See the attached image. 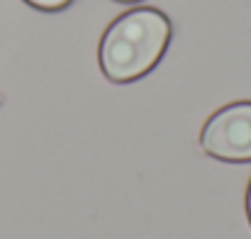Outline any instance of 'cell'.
<instances>
[{
	"mask_svg": "<svg viewBox=\"0 0 251 239\" xmlns=\"http://www.w3.org/2000/svg\"><path fill=\"white\" fill-rule=\"evenodd\" d=\"M200 144L217 159L251 161V103H237L215 112L202 127Z\"/></svg>",
	"mask_w": 251,
	"mask_h": 239,
	"instance_id": "cell-2",
	"label": "cell"
},
{
	"mask_svg": "<svg viewBox=\"0 0 251 239\" xmlns=\"http://www.w3.org/2000/svg\"><path fill=\"white\" fill-rule=\"evenodd\" d=\"M247 210H249V220H251V186H249V195H247Z\"/></svg>",
	"mask_w": 251,
	"mask_h": 239,
	"instance_id": "cell-4",
	"label": "cell"
},
{
	"mask_svg": "<svg viewBox=\"0 0 251 239\" xmlns=\"http://www.w3.org/2000/svg\"><path fill=\"white\" fill-rule=\"evenodd\" d=\"M27 2L39 7V10H64L71 0H27Z\"/></svg>",
	"mask_w": 251,
	"mask_h": 239,
	"instance_id": "cell-3",
	"label": "cell"
},
{
	"mask_svg": "<svg viewBox=\"0 0 251 239\" xmlns=\"http://www.w3.org/2000/svg\"><path fill=\"white\" fill-rule=\"evenodd\" d=\"M171 37L166 15L151 7L125 12L100 42V69L110 80L127 83L144 76L161 59Z\"/></svg>",
	"mask_w": 251,
	"mask_h": 239,
	"instance_id": "cell-1",
	"label": "cell"
},
{
	"mask_svg": "<svg viewBox=\"0 0 251 239\" xmlns=\"http://www.w3.org/2000/svg\"><path fill=\"white\" fill-rule=\"evenodd\" d=\"M122 2H132V0H122Z\"/></svg>",
	"mask_w": 251,
	"mask_h": 239,
	"instance_id": "cell-5",
	"label": "cell"
}]
</instances>
